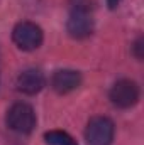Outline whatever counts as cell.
Instances as JSON below:
<instances>
[{
	"label": "cell",
	"mask_w": 144,
	"mask_h": 145,
	"mask_svg": "<svg viewBox=\"0 0 144 145\" xmlns=\"http://www.w3.org/2000/svg\"><path fill=\"white\" fill-rule=\"evenodd\" d=\"M5 121L10 130L17 133H31L36 127V113L27 103H14L5 116Z\"/></svg>",
	"instance_id": "1"
},
{
	"label": "cell",
	"mask_w": 144,
	"mask_h": 145,
	"mask_svg": "<svg viewBox=\"0 0 144 145\" xmlns=\"http://www.w3.org/2000/svg\"><path fill=\"white\" fill-rule=\"evenodd\" d=\"M66 31L73 39H85L93 32V19L85 5L76 2L66 22Z\"/></svg>",
	"instance_id": "2"
},
{
	"label": "cell",
	"mask_w": 144,
	"mask_h": 145,
	"mask_svg": "<svg viewBox=\"0 0 144 145\" xmlns=\"http://www.w3.org/2000/svg\"><path fill=\"white\" fill-rule=\"evenodd\" d=\"M12 40L22 51H34L42 44V29L34 22H19L12 31Z\"/></svg>",
	"instance_id": "3"
},
{
	"label": "cell",
	"mask_w": 144,
	"mask_h": 145,
	"mask_svg": "<svg viewBox=\"0 0 144 145\" xmlns=\"http://www.w3.org/2000/svg\"><path fill=\"white\" fill-rule=\"evenodd\" d=\"M88 145H110L114 140V123L107 116H93L85 130Z\"/></svg>",
	"instance_id": "4"
},
{
	"label": "cell",
	"mask_w": 144,
	"mask_h": 145,
	"mask_svg": "<svg viewBox=\"0 0 144 145\" xmlns=\"http://www.w3.org/2000/svg\"><path fill=\"white\" fill-rule=\"evenodd\" d=\"M139 100V88L131 79L117 81L110 89V101L117 108H131Z\"/></svg>",
	"instance_id": "5"
},
{
	"label": "cell",
	"mask_w": 144,
	"mask_h": 145,
	"mask_svg": "<svg viewBox=\"0 0 144 145\" xmlns=\"http://www.w3.org/2000/svg\"><path fill=\"white\" fill-rule=\"evenodd\" d=\"M80 84H81V76L78 71H73V69H59L51 78V86L59 95L70 93L76 89Z\"/></svg>",
	"instance_id": "6"
},
{
	"label": "cell",
	"mask_w": 144,
	"mask_h": 145,
	"mask_svg": "<svg viewBox=\"0 0 144 145\" xmlns=\"http://www.w3.org/2000/svg\"><path fill=\"white\" fill-rule=\"evenodd\" d=\"M17 89L26 95H36L44 88V74L39 69H26L17 76Z\"/></svg>",
	"instance_id": "7"
},
{
	"label": "cell",
	"mask_w": 144,
	"mask_h": 145,
	"mask_svg": "<svg viewBox=\"0 0 144 145\" xmlns=\"http://www.w3.org/2000/svg\"><path fill=\"white\" fill-rule=\"evenodd\" d=\"M44 140H46L48 145H78L71 135H68L66 132H61V130L46 132L44 133Z\"/></svg>",
	"instance_id": "8"
},
{
	"label": "cell",
	"mask_w": 144,
	"mask_h": 145,
	"mask_svg": "<svg viewBox=\"0 0 144 145\" xmlns=\"http://www.w3.org/2000/svg\"><path fill=\"white\" fill-rule=\"evenodd\" d=\"M141 49H143V39H137V40H136V44H134V51H136V57H137V59H141V57H143Z\"/></svg>",
	"instance_id": "9"
},
{
	"label": "cell",
	"mask_w": 144,
	"mask_h": 145,
	"mask_svg": "<svg viewBox=\"0 0 144 145\" xmlns=\"http://www.w3.org/2000/svg\"><path fill=\"white\" fill-rule=\"evenodd\" d=\"M107 3H108L110 8H115V7L119 5V0H107Z\"/></svg>",
	"instance_id": "10"
}]
</instances>
